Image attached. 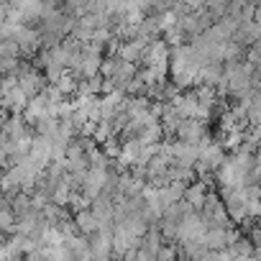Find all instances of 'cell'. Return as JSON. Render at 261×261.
Segmentation results:
<instances>
[{"label":"cell","mask_w":261,"mask_h":261,"mask_svg":"<svg viewBox=\"0 0 261 261\" xmlns=\"http://www.w3.org/2000/svg\"><path fill=\"white\" fill-rule=\"evenodd\" d=\"M205 136H207L205 123H200V120H182L179 128H177V134H174V141H179V144H190V146H197Z\"/></svg>","instance_id":"1"},{"label":"cell","mask_w":261,"mask_h":261,"mask_svg":"<svg viewBox=\"0 0 261 261\" xmlns=\"http://www.w3.org/2000/svg\"><path fill=\"white\" fill-rule=\"evenodd\" d=\"M205 195H207V182L197 179V182H192V185H187V187H185L182 202H187V205H190L192 210H197V213H200V207H202V200H205Z\"/></svg>","instance_id":"2"},{"label":"cell","mask_w":261,"mask_h":261,"mask_svg":"<svg viewBox=\"0 0 261 261\" xmlns=\"http://www.w3.org/2000/svg\"><path fill=\"white\" fill-rule=\"evenodd\" d=\"M154 258H156V261H177V248H174V246H162Z\"/></svg>","instance_id":"3"}]
</instances>
